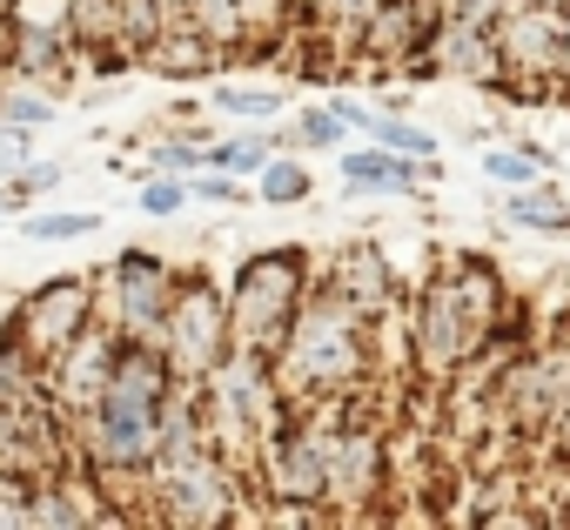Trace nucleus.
<instances>
[{"label": "nucleus", "mask_w": 570, "mask_h": 530, "mask_svg": "<svg viewBox=\"0 0 570 530\" xmlns=\"http://www.w3.org/2000/svg\"><path fill=\"white\" fill-rule=\"evenodd\" d=\"M330 108H336V115H343L350 128H376V115H383V108H370V101H356V95H336Z\"/></svg>", "instance_id": "nucleus-36"}, {"label": "nucleus", "mask_w": 570, "mask_h": 530, "mask_svg": "<svg viewBox=\"0 0 570 530\" xmlns=\"http://www.w3.org/2000/svg\"><path fill=\"white\" fill-rule=\"evenodd\" d=\"M215 115H228V121H275L282 115V95L275 88H242V81H215Z\"/></svg>", "instance_id": "nucleus-27"}, {"label": "nucleus", "mask_w": 570, "mask_h": 530, "mask_svg": "<svg viewBox=\"0 0 570 530\" xmlns=\"http://www.w3.org/2000/svg\"><path fill=\"white\" fill-rule=\"evenodd\" d=\"M383 148H396V155H416V161H436V135L430 128H416V121H403V115H376V128H370Z\"/></svg>", "instance_id": "nucleus-31"}, {"label": "nucleus", "mask_w": 570, "mask_h": 530, "mask_svg": "<svg viewBox=\"0 0 570 530\" xmlns=\"http://www.w3.org/2000/svg\"><path fill=\"white\" fill-rule=\"evenodd\" d=\"M95 283H101V323H115L128 343H155L161 323H168V310H175L181 269L161 262L155 248H121Z\"/></svg>", "instance_id": "nucleus-10"}, {"label": "nucleus", "mask_w": 570, "mask_h": 530, "mask_svg": "<svg viewBox=\"0 0 570 530\" xmlns=\"http://www.w3.org/2000/svg\"><path fill=\"white\" fill-rule=\"evenodd\" d=\"M161 356L175 363V376H208L228 350H235V323H228V283H215L208 269H188L175 289V310L161 323Z\"/></svg>", "instance_id": "nucleus-9"}, {"label": "nucleus", "mask_w": 570, "mask_h": 530, "mask_svg": "<svg viewBox=\"0 0 570 530\" xmlns=\"http://www.w3.org/2000/svg\"><path fill=\"white\" fill-rule=\"evenodd\" d=\"M202 416H208V443L228 463H242L255 483V450L268 443L275 423L296 416V403H289V390H282V376L262 350H228L202 376Z\"/></svg>", "instance_id": "nucleus-4"}, {"label": "nucleus", "mask_w": 570, "mask_h": 530, "mask_svg": "<svg viewBox=\"0 0 570 530\" xmlns=\"http://www.w3.org/2000/svg\"><path fill=\"white\" fill-rule=\"evenodd\" d=\"M135 202H141V215H181V208L195 202V181H188V175H175V168H155V175L141 181V195H135Z\"/></svg>", "instance_id": "nucleus-28"}, {"label": "nucleus", "mask_w": 570, "mask_h": 530, "mask_svg": "<svg viewBox=\"0 0 570 530\" xmlns=\"http://www.w3.org/2000/svg\"><path fill=\"white\" fill-rule=\"evenodd\" d=\"M510 8H517V0H436L443 21H470V28H497Z\"/></svg>", "instance_id": "nucleus-33"}, {"label": "nucleus", "mask_w": 570, "mask_h": 530, "mask_svg": "<svg viewBox=\"0 0 570 530\" xmlns=\"http://www.w3.org/2000/svg\"><path fill=\"white\" fill-rule=\"evenodd\" d=\"M323 269H316V255L296 248V242H268L255 255L235 262V276H228V323H235V350H262L275 356L282 336L296 330L303 303L316 296Z\"/></svg>", "instance_id": "nucleus-5"}, {"label": "nucleus", "mask_w": 570, "mask_h": 530, "mask_svg": "<svg viewBox=\"0 0 570 530\" xmlns=\"http://www.w3.org/2000/svg\"><path fill=\"white\" fill-rule=\"evenodd\" d=\"M141 68H155V75H168V81H188V75L222 68V55H215L195 28H161V41L141 55Z\"/></svg>", "instance_id": "nucleus-19"}, {"label": "nucleus", "mask_w": 570, "mask_h": 530, "mask_svg": "<svg viewBox=\"0 0 570 530\" xmlns=\"http://www.w3.org/2000/svg\"><path fill=\"white\" fill-rule=\"evenodd\" d=\"M21 161H35V128H8V121H0V175H14Z\"/></svg>", "instance_id": "nucleus-35"}, {"label": "nucleus", "mask_w": 570, "mask_h": 530, "mask_svg": "<svg viewBox=\"0 0 570 530\" xmlns=\"http://www.w3.org/2000/svg\"><path fill=\"white\" fill-rule=\"evenodd\" d=\"M323 490H330L323 416L316 410H296L289 423H275L268 443L255 450V497L275 503L282 523H316V517H330L323 510Z\"/></svg>", "instance_id": "nucleus-6"}, {"label": "nucleus", "mask_w": 570, "mask_h": 530, "mask_svg": "<svg viewBox=\"0 0 570 530\" xmlns=\"http://www.w3.org/2000/svg\"><path fill=\"white\" fill-rule=\"evenodd\" d=\"M161 41V0H121V48L128 61H141Z\"/></svg>", "instance_id": "nucleus-29"}, {"label": "nucleus", "mask_w": 570, "mask_h": 530, "mask_svg": "<svg viewBox=\"0 0 570 530\" xmlns=\"http://www.w3.org/2000/svg\"><path fill=\"white\" fill-rule=\"evenodd\" d=\"M323 283L350 303V310H363L376 330H390L396 316H403V269L376 248V242H343L336 255H330V269H323Z\"/></svg>", "instance_id": "nucleus-15"}, {"label": "nucleus", "mask_w": 570, "mask_h": 530, "mask_svg": "<svg viewBox=\"0 0 570 530\" xmlns=\"http://www.w3.org/2000/svg\"><path fill=\"white\" fill-rule=\"evenodd\" d=\"M430 61L436 75L450 81H470V88H490L503 95V48H497V28H470V21H443L436 14V41H430Z\"/></svg>", "instance_id": "nucleus-16"}, {"label": "nucleus", "mask_w": 570, "mask_h": 530, "mask_svg": "<svg viewBox=\"0 0 570 530\" xmlns=\"http://www.w3.org/2000/svg\"><path fill=\"white\" fill-rule=\"evenodd\" d=\"M242 28H248V55H268L303 28V0H242Z\"/></svg>", "instance_id": "nucleus-20"}, {"label": "nucleus", "mask_w": 570, "mask_h": 530, "mask_svg": "<svg viewBox=\"0 0 570 530\" xmlns=\"http://www.w3.org/2000/svg\"><path fill=\"white\" fill-rule=\"evenodd\" d=\"M282 141H289L296 155H330V148H343V141H350V121H343L336 108H303V115H296V128L282 135Z\"/></svg>", "instance_id": "nucleus-26"}, {"label": "nucleus", "mask_w": 570, "mask_h": 530, "mask_svg": "<svg viewBox=\"0 0 570 530\" xmlns=\"http://www.w3.org/2000/svg\"><path fill=\"white\" fill-rule=\"evenodd\" d=\"M510 289L497 276L490 255H450L443 269L410 296V363L430 383H456L470 376L483 356H503L510 343Z\"/></svg>", "instance_id": "nucleus-1"}, {"label": "nucleus", "mask_w": 570, "mask_h": 530, "mask_svg": "<svg viewBox=\"0 0 570 530\" xmlns=\"http://www.w3.org/2000/svg\"><path fill=\"white\" fill-rule=\"evenodd\" d=\"M543 168H550V148H537V141H517V148H483V175H490V181H503V188H530Z\"/></svg>", "instance_id": "nucleus-25"}, {"label": "nucleus", "mask_w": 570, "mask_h": 530, "mask_svg": "<svg viewBox=\"0 0 570 530\" xmlns=\"http://www.w3.org/2000/svg\"><path fill=\"white\" fill-rule=\"evenodd\" d=\"M168 390H175V363L161 356V343H121L108 396L75 430L81 463L101 477V490L121 503V517H141V477H148L155 443H161V403H168Z\"/></svg>", "instance_id": "nucleus-2"}, {"label": "nucleus", "mask_w": 570, "mask_h": 530, "mask_svg": "<svg viewBox=\"0 0 570 530\" xmlns=\"http://www.w3.org/2000/svg\"><path fill=\"white\" fill-rule=\"evenodd\" d=\"M121 343H128V336L95 316V323L48 363V403L68 416V430H81V423L95 416V403L108 396V376H115V363H121Z\"/></svg>", "instance_id": "nucleus-12"}, {"label": "nucleus", "mask_w": 570, "mask_h": 530, "mask_svg": "<svg viewBox=\"0 0 570 530\" xmlns=\"http://www.w3.org/2000/svg\"><path fill=\"white\" fill-rule=\"evenodd\" d=\"M309 188H316V181H309V168H303L296 148H275L268 168L255 175V195H262L268 208H296V202H309Z\"/></svg>", "instance_id": "nucleus-22"}, {"label": "nucleus", "mask_w": 570, "mask_h": 530, "mask_svg": "<svg viewBox=\"0 0 570 530\" xmlns=\"http://www.w3.org/2000/svg\"><path fill=\"white\" fill-rule=\"evenodd\" d=\"M323 416V463H330V490L323 510L330 517H363L370 503H383L390 483V450L376 436V423L343 396V403H309Z\"/></svg>", "instance_id": "nucleus-8"}, {"label": "nucleus", "mask_w": 570, "mask_h": 530, "mask_svg": "<svg viewBox=\"0 0 570 530\" xmlns=\"http://www.w3.org/2000/svg\"><path fill=\"white\" fill-rule=\"evenodd\" d=\"M563 517H570V510H563Z\"/></svg>", "instance_id": "nucleus-40"}, {"label": "nucleus", "mask_w": 570, "mask_h": 530, "mask_svg": "<svg viewBox=\"0 0 570 530\" xmlns=\"http://www.w3.org/2000/svg\"><path fill=\"white\" fill-rule=\"evenodd\" d=\"M95 316H101V283H95V276H55V283L28 289L8 323H14V336H21L41 363H55Z\"/></svg>", "instance_id": "nucleus-11"}, {"label": "nucleus", "mask_w": 570, "mask_h": 530, "mask_svg": "<svg viewBox=\"0 0 570 530\" xmlns=\"http://www.w3.org/2000/svg\"><path fill=\"white\" fill-rule=\"evenodd\" d=\"M503 215H510L517 228H557V235L570 228V202L550 195V188H537V181H530V188H510V195H503Z\"/></svg>", "instance_id": "nucleus-24"}, {"label": "nucleus", "mask_w": 570, "mask_h": 530, "mask_svg": "<svg viewBox=\"0 0 570 530\" xmlns=\"http://www.w3.org/2000/svg\"><path fill=\"white\" fill-rule=\"evenodd\" d=\"M430 41H436V0H376L356 41V61L383 68V81H403L416 61H430Z\"/></svg>", "instance_id": "nucleus-14"}, {"label": "nucleus", "mask_w": 570, "mask_h": 530, "mask_svg": "<svg viewBox=\"0 0 570 530\" xmlns=\"http://www.w3.org/2000/svg\"><path fill=\"white\" fill-rule=\"evenodd\" d=\"M543 450H550L557 463H570V403L557 410V423H550V436H543Z\"/></svg>", "instance_id": "nucleus-37"}, {"label": "nucleus", "mask_w": 570, "mask_h": 530, "mask_svg": "<svg viewBox=\"0 0 570 530\" xmlns=\"http://www.w3.org/2000/svg\"><path fill=\"white\" fill-rule=\"evenodd\" d=\"M8 188L28 202V195H48V188H61V168L55 161H21L14 175H8Z\"/></svg>", "instance_id": "nucleus-34"}, {"label": "nucleus", "mask_w": 570, "mask_h": 530, "mask_svg": "<svg viewBox=\"0 0 570 530\" xmlns=\"http://www.w3.org/2000/svg\"><path fill=\"white\" fill-rule=\"evenodd\" d=\"M275 155V141L262 128H235V135H215L208 141V168H228V175H262Z\"/></svg>", "instance_id": "nucleus-23"}, {"label": "nucleus", "mask_w": 570, "mask_h": 530, "mask_svg": "<svg viewBox=\"0 0 570 530\" xmlns=\"http://www.w3.org/2000/svg\"><path fill=\"white\" fill-rule=\"evenodd\" d=\"M497 48H503V95H550L563 88V35H557V8H517L497 21Z\"/></svg>", "instance_id": "nucleus-13"}, {"label": "nucleus", "mask_w": 570, "mask_h": 530, "mask_svg": "<svg viewBox=\"0 0 570 530\" xmlns=\"http://www.w3.org/2000/svg\"><path fill=\"white\" fill-rule=\"evenodd\" d=\"M68 35H75L81 68H135L128 48H121V0H75Z\"/></svg>", "instance_id": "nucleus-18"}, {"label": "nucleus", "mask_w": 570, "mask_h": 530, "mask_svg": "<svg viewBox=\"0 0 570 530\" xmlns=\"http://www.w3.org/2000/svg\"><path fill=\"white\" fill-rule=\"evenodd\" d=\"M14 208H21V195H14V188H0V215H14Z\"/></svg>", "instance_id": "nucleus-38"}, {"label": "nucleus", "mask_w": 570, "mask_h": 530, "mask_svg": "<svg viewBox=\"0 0 570 530\" xmlns=\"http://www.w3.org/2000/svg\"><path fill=\"white\" fill-rule=\"evenodd\" d=\"M248 497H255L248 470H242V463H228L222 450H202L195 463L161 470V477H148V483H141V517L175 523V530H222V523H235V517H242V503H248Z\"/></svg>", "instance_id": "nucleus-7"}, {"label": "nucleus", "mask_w": 570, "mask_h": 530, "mask_svg": "<svg viewBox=\"0 0 570 530\" xmlns=\"http://www.w3.org/2000/svg\"><path fill=\"white\" fill-rule=\"evenodd\" d=\"M376 323L363 310H350L330 283H316V296L303 303L296 330L282 336V350L268 356L282 390H289L296 410L309 403H343V396H363L370 376H376Z\"/></svg>", "instance_id": "nucleus-3"}, {"label": "nucleus", "mask_w": 570, "mask_h": 530, "mask_svg": "<svg viewBox=\"0 0 570 530\" xmlns=\"http://www.w3.org/2000/svg\"><path fill=\"white\" fill-rule=\"evenodd\" d=\"M523 8H563V0H523Z\"/></svg>", "instance_id": "nucleus-39"}, {"label": "nucleus", "mask_w": 570, "mask_h": 530, "mask_svg": "<svg viewBox=\"0 0 570 530\" xmlns=\"http://www.w3.org/2000/svg\"><path fill=\"white\" fill-rule=\"evenodd\" d=\"M61 115V101L55 95H35V88H0V121H8V128H48Z\"/></svg>", "instance_id": "nucleus-30"}, {"label": "nucleus", "mask_w": 570, "mask_h": 530, "mask_svg": "<svg viewBox=\"0 0 570 530\" xmlns=\"http://www.w3.org/2000/svg\"><path fill=\"white\" fill-rule=\"evenodd\" d=\"M95 228H101L95 208H81V215H28V242H81Z\"/></svg>", "instance_id": "nucleus-32"}, {"label": "nucleus", "mask_w": 570, "mask_h": 530, "mask_svg": "<svg viewBox=\"0 0 570 530\" xmlns=\"http://www.w3.org/2000/svg\"><path fill=\"white\" fill-rule=\"evenodd\" d=\"M222 61H242L248 55V28H242V0H195V21H188Z\"/></svg>", "instance_id": "nucleus-21"}, {"label": "nucleus", "mask_w": 570, "mask_h": 530, "mask_svg": "<svg viewBox=\"0 0 570 530\" xmlns=\"http://www.w3.org/2000/svg\"><path fill=\"white\" fill-rule=\"evenodd\" d=\"M423 181H436V161L396 155V148H343V195H416Z\"/></svg>", "instance_id": "nucleus-17"}]
</instances>
